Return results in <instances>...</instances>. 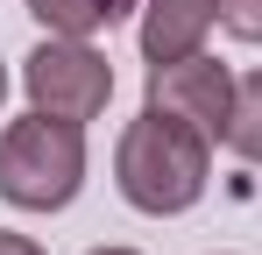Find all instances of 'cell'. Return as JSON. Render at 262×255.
Returning <instances> with one entry per match:
<instances>
[{"label": "cell", "instance_id": "10", "mask_svg": "<svg viewBox=\"0 0 262 255\" xmlns=\"http://www.w3.org/2000/svg\"><path fill=\"white\" fill-rule=\"evenodd\" d=\"M92 255H135V248H92Z\"/></svg>", "mask_w": 262, "mask_h": 255}, {"label": "cell", "instance_id": "9", "mask_svg": "<svg viewBox=\"0 0 262 255\" xmlns=\"http://www.w3.org/2000/svg\"><path fill=\"white\" fill-rule=\"evenodd\" d=\"M0 255H43L29 234H14V227H0Z\"/></svg>", "mask_w": 262, "mask_h": 255}, {"label": "cell", "instance_id": "4", "mask_svg": "<svg viewBox=\"0 0 262 255\" xmlns=\"http://www.w3.org/2000/svg\"><path fill=\"white\" fill-rule=\"evenodd\" d=\"M149 107L206 128L220 142V135H227V107H234V78H227L220 57L191 50V57H170V64H149Z\"/></svg>", "mask_w": 262, "mask_h": 255}, {"label": "cell", "instance_id": "7", "mask_svg": "<svg viewBox=\"0 0 262 255\" xmlns=\"http://www.w3.org/2000/svg\"><path fill=\"white\" fill-rule=\"evenodd\" d=\"M227 149L241 163H262V71L234 78V107H227Z\"/></svg>", "mask_w": 262, "mask_h": 255}, {"label": "cell", "instance_id": "2", "mask_svg": "<svg viewBox=\"0 0 262 255\" xmlns=\"http://www.w3.org/2000/svg\"><path fill=\"white\" fill-rule=\"evenodd\" d=\"M85 184V121L64 114H21L0 135V199L21 213H57Z\"/></svg>", "mask_w": 262, "mask_h": 255}, {"label": "cell", "instance_id": "5", "mask_svg": "<svg viewBox=\"0 0 262 255\" xmlns=\"http://www.w3.org/2000/svg\"><path fill=\"white\" fill-rule=\"evenodd\" d=\"M213 22H220V0H149V7H142V57H149V64L191 57Z\"/></svg>", "mask_w": 262, "mask_h": 255}, {"label": "cell", "instance_id": "11", "mask_svg": "<svg viewBox=\"0 0 262 255\" xmlns=\"http://www.w3.org/2000/svg\"><path fill=\"white\" fill-rule=\"evenodd\" d=\"M0 99H7V71H0Z\"/></svg>", "mask_w": 262, "mask_h": 255}, {"label": "cell", "instance_id": "8", "mask_svg": "<svg viewBox=\"0 0 262 255\" xmlns=\"http://www.w3.org/2000/svg\"><path fill=\"white\" fill-rule=\"evenodd\" d=\"M220 22H227V36L262 42V0H220Z\"/></svg>", "mask_w": 262, "mask_h": 255}, {"label": "cell", "instance_id": "3", "mask_svg": "<svg viewBox=\"0 0 262 255\" xmlns=\"http://www.w3.org/2000/svg\"><path fill=\"white\" fill-rule=\"evenodd\" d=\"M21 85L43 114H64V121H92L106 114L114 99V64L92 50L85 36H50L29 64H21Z\"/></svg>", "mask_w": 262, "mask_h": 255}, {"label": "cell", "instance_id": "6", "mask_svg": "<svg viewBox=\"0 0 262 255\" xmlns=\"http://www.w3.org/2000/svg\"><path fill=\"white\" fill-rule=\"evenodd\" d=\"M29 14L50 36H92V29H114L121 14H135V0H29Z\"/></svg>", "mask_w": 262, "mask_h": 255}, {"label": "cell", "instance_id": "1", "mask_svg": "<svg viewBox=\"0 0 262 255\" xmlns=\"http://www.w3.org/2000/svg\"><path fill=\"white\" fill-rule=\"evenodd\" d=\"M114 177H121V199L135 213H184L206 199V177H213V135L191 121H177L163 107H142L114 149Z\"/></svg>", "mask_w": 262, "mask_h": 255}]
</instances>
